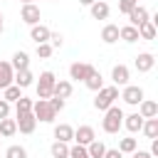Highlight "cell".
<instances>
[{
    "label": "cell",
    "mask_w": 158,
    "mask_h": 158,
    "mask_svg": "<svg viewBox=\"0 0 158 158\" xmlns=\"http://www.w3.org/2000/svg\"><path fill=\"white\" fill-rule=\"evenodd\" d=\"M123 126V111L118 106H109L104 111V121H101V128L106 133H118V128Z\"/></svg>",
    "instance_id": "6da1fadb"
},
{
    "label": "cell",
    "mask_w": 158,
    "mask_h": 158,
    "mask_svg": "<svg viewBox=\"0 0 158 158\" xmlns=\"http://www.w3.org/2000/svg\"><path fill=\"white\" fill-rule=\"evenodd\" d=\"M116 99H118V86H101V89L96 91L94 109H96V111H106L109 106H114Z\"/></svg>",
    "instance_id": "7a4b0ae2"
},
{
    "label": "cell",
    "mask_w": 158,
    "mask_h": 158,
    "mask_svg": "<svg viewBox=\"0 0 158 158\" xmlns=\"http://www.w3.org/2000/svg\"><path fill=\"white\" fill-rule=\"evenodd\" d=\"M32 116H35L37 121H44V123H52L57 114L52 111V106H49V101H47V99H37V101L32 104Z\"/></svg>",
    "instance_id": "3957f363"
},
{
    "label": "cell",
    "mask_w": 158,
    "mask_h": 158,
    "mask_svg": "<svg viewBox=\"0 0 158 158\" xmlns=\"http://www.w3.org/2000/svg\"><path fill=\"white\" fill-rule=\"evenodd\" d=\"M54 72H42L40 74V81H37V99H49L52 96V89H54Z\"/></svg>",
    "instance_id": "277c9868"
},
{
    "label": "cell",
    "mask_w": 158,
    "mask_h": 158,
    "mask_svg": "<svg viewBox=\"0 0 158 158\" xmlns=\"http://www.w3.org/2000/svg\"><path fill=\"white\" fill-rule=\"evenodd\" d=\"M94 72H96V69H94L91 64H86V62H74V64L69 67V79H74V81H86Z\"/></svg>",
    "instance_id": "5b68a950"
},
{
    "label": "cell",
    "mask_w": 158,
    "mask_h": 158,
    "mask_svg": "<svg viewBox=\"0 0 158 158\" xmlns=\"http://www.w3.org/2000/svg\"><path fill=\"white\" fill-rule=\"evenodd\" d=\"M121 99H123L126 104H131V106H138V104L143 101V89H141V86H123Z\"/></svg>",
    "instance_id": "8992f818"
},
{
    "label": "cell",
    "mask_w": 158,
    "mask_h": 158,
    "mask_svg": "<svg viewBox=\"0 0 158 158\" xmlns=\"http://www.w3.org/2000/svg\"><path fill=\"white\" fill-rule=\"evenodd\" d=\"M15 123H17V131H20V133H32L35 126H37V118L32 116V111H30V114H17Z\"/></svg>",
    "instance_id": "52a82bcc"
},
{
    "label": "cell",
    "mask_w": 158,
    "mask_h": 158,
    "mask_svg": "<svg viewBox=\"0 0 158 158\" xmlns=\"http://www.w3.org/2000/svg\"><path fill=\"white\" fill-rule=\"evenodd\" d=\"M40 7L35 5V2H27V5H22V22H27L30 27L32 25H40Z\"/></svg>",
    "instance_id": "ba28073f"
},
{
    "label": "cell",
    "mask_w": 158,
    "mask_h": 158,
    "mask_svg": "<svg viewBox=\"0 0 158 158\" xmlns=\"http://www.w3.org/2000/svg\"><path fill=\"white\" fill-rule=\"evenodd\" d=\"M111 79H114V86H128V79H131L128 67L126 64H116L111 69Z\"/></svg>",
    "instance_id": "9c48e42d"
},
{
    "label": "cell",
    "mask_w": 158,
    "mask_h": 158,
    "mask_svg": "<svg viewBox=\"0 0 158 158\" xmlns=\"http://www.w3.org/2000/svg\"><path fill=\"white\" fill-rule=\"evenodd\" d=\"M74 141H77V146H89L91 141H96V133L91 126H79L74 131Z\"/></svg>",
    "instance_id": "30bf717a"
},
{
    "label": "cell",
    "mask_w": 158,
    "mask_h": 158,
    "mask_svg": "<svg viewBox=\"0 0 158 158\" xmlns=\"http://www.w3.org/2000/svg\"><path fill=\"white\" fill-rule=\"evenodd\" d=\"M30 40L37 42V44L49 42V27H44V25H32V30H30Z\"/></svg>",
    "instance_id": "8fae6325"
},
{
    "label": "cell",
    "mask_w": 158,
    "mask_h": 158,
    "mask_svg": "<svg viewBox=\"0 0 158 158\" xmlns=\"http://www.w3.org/2000/svg\"><path fill=\"white\" fill-rule=\"evenodd\" d=\"M12 77H15V69L10 67V62H0V91L12 84Z\"/></svg>",
    "instance_id": "7c38bea8"
},
{
    "label": "cell",
    "mask_w": 158,
    "mask_h": 158,
    "mask_svg": "<svg viewBox=\"0 0 158 158\" xmlns=\"http://www.w3.org/2000/svg\"><path fill=\"white\" fill-rule=\"evenodd\" d=\"M128 20H131V27H138V25H143V22L151 20V17H148V10H146V7L136 5V7L128 12Z\"/></svg>",
    "instance_id": "4fadbf2b"
},
{
    "label": "cell",
    "mask_w": 158,
    "mask_h": 158,
    "mask_svg": "<svg viewBox=\"0 0 158 158\" xmlns=\"http://www.w3.org/2000/svg\"><path fill=\"white\" fill-rule=\"evenodd\" d=\"M153 64H156V57H153L151 52H141V54L136 57V69H138V72H151Z\"/></svg>",
    "instance_id": "5bb4252c"
},
{
    "label": "cell",
    "mask_w": 158,
    "mask_h": 158,
    "mask_svg": "<svg viewBox=\"0 0 158 158\" xmlns=\"http://www.w3.org/2000/svg\"><path fill=\"white\" fill-rule=\"evenodd\" d=\"M32 81H35V77H32V72H30V69L15 72V77H12V84H15V86H20V89H27V86H32Z\"/></svg>",
    "instance_id": "9a60e30c"
},
{
    "label": "cell",
    "mask_w": 158,
    "mask_h": 158,
    "mask_svg": "<svg viewBox=\"0 0 158 158\" xmlns=\"http://www.w3.org/2000/svg\"><path fill=\"white\" fill-rule=\"evenodd\" d=\"M52 96L69 99V96H72V81H67V79H57V81H54V89H52Z\"/></svg>",
    "instance_id": "2e32d148"
},
{
    "label": "cell",
    "mask_w": 158,
    "mask_h": 158,
    "mask_svg": "<svg viewBox=\"0 0 158 158\" xmlns=\"http://www.w3.org/2000/svg\"><path fill=\"white\" fill-rule=\"evenodd\" d=\"M138 114H141L143 118H156V116H158V104L151 101V99H143V101L138 104Z\"/></svg>",
    "instance_id": "e0dca14e"
},
{
    "label": "cell",
    "mask_w": 158,
    "mask_h": 158,
    "mask_svg": "<svg viewBox=\"0 0 158 158\" xmlns=\"http://www.w3.org/2000/svg\"><path fill=\"white\" fill-rule=\"evenodd\" d=\"M143 121H146V118H143L138 111H136V114H128V116H123V126H126L131 133H138V131H141V126H143Z\"/></svg>",
    "instance_id": "ac0fdd59"
},
{
    "label": "cell",
    "mask_w": 158,
    "mask_h": 158,
    "mask_svg": "<svg viewBox=\"0 0 158 158\" xmlns=\"http://www.w3.org/2000/svg\"><path fill=\"white\" fill-rule=\"evenodd\" d=\"M54 138L62 143H69V141H74V128L69 123H59V126H54Z\"/></svg>",
    "instance_id": "d6986e66"
},
{
    "label": "cell",
    "mask_w": 158,
    "mask_h": 158,
    "mask_svg": "<svg viewBox=\"0 0 158 158\" xmlns=\"http://www.w3.org/2000/svg\"><path fill=\"white\" fill-rule=\"evenodd\" d=\"M15 72H22V69H30V54L27 52H15L12 54V64H10Z\"/></svg>",
    "instance_id": "ffe728a7"
},
{
    "label": "cell",
    "mask_w": 158,
    "mask_h": 158,
    "mask_svg": "<svg viewBox=\"0 0 158 158\" xmlns=\"http://www.w3.org/2000/svg\"><path fill=\"white\" fill-rule=\"evenodd\" d=\"M89 10H91V17L94 20H106L109 17V5L104 0H96L94 5H89Z\"/></svg>",
    "instance_id": "44dd1931"
},
{
    "label": "cell",
    "mask_w": 158,
    "mask_h": 158,
    "mask_svg": "<svg viewBox=\"0 0 158 158\" xmlns=\"http://www.w3.org/2000/svg\"><path fill=\"white\" fill-rule=\"evenodd\" d=\"M136 30H138V40H156V22L146 20V22L138 25Z\"/></svg>",
    "instance_id": "7402d4cb"
},
{
    "label": "cell",
    "mask_w": 158,
    "mask_h": 158,
    "mask_svg": "<svg viewBox=\"0 0 158 158\" xmlns=\"http://www.w3.org/2000/svg\"><path fill=\"white\" fill-rule=\"evenodd\" d=\"M101 40H104L106 44L118 42V25H104V30H101Z\"/></svg>",
    "instance_id": "603a6c76"
},
{
    "label": "cell",
    "mask_w": 158,
    "mask_h": 158,
    "mask_svg": "<svg viewBox=\"0 0 158 158\" xmlns=\"http://www.w3.org/2000/svg\"><path fill=\"white\" fill-rule=\"evenodd\" d=\"M141 131H143L146 138H151V141L158 138V116H156V118H146L143 126H141Z\"/></svg>",
    "instance_id": "cb8c5ba5"
},
{
    "label": "cell",
    "mask_w": 158,
    "mask_h": 158,
    "mask_svg": "<svg viewBox=\"0 0 158 158\" xmlns=\"http://www.w3.org/2000/svg\"><path fill=\"white\" fill-rule=\"evenodd\" d=\"M15 133H17L15 118H2V121H0V136H2V138H10V136H15Z\"/></svg>",
    "instance_id": "d4e9b609"
},
{
    "label": "cell",
    "mask_w": 158,
    "mask_h": 158,
    "mask_svg": "<svg viewBox=\"0 0 158 158\" xmlns=\"http://www.w3.org/2000/svg\"><path fill=\"white\" fill-rule=\"evenodd\" d=\"M118 40H123V42H138V30L131 27V25L118 27Z\"/></svg>",
    "instance_id": "484cf974"
},
{
    "label": "cell",
    "mask_w": 158,
    "mask_h": 158,
    "mask_svg": "<svg viewBox=\"0 0 158 158\" xmlns=\"http://www.w3.org/2000/svg\"><path fill=\"white\" fill-rule=\"evenodd\" d=\"M104 151H106V146L96 138V141H91L89 146H86V153H89V158H104Z\"/></svg>",
    "instance_id": "4316f807"
},
{
    "label": "cell",
    "mask_w": 158,
    "mask_h": 158,
    "mask_svg": "<svg viewBox=\"0 0 158 158\" xmlns=\"http://www.w3.org/2000/svg\"><path fill=\"white\" fill-rule=\"evenodd\" d=\"M20 96H22V89H20V86H15V84H10L7 89H2V99H5L7 104H10V101H17Z\"/></svg>",
    "instance_id": "83f0119b"
},
{
    "label": "cell",
    "mask_w": 158,
    "mask_h": 158,
    "mask_svg": "<svg viewBox=\"0 0 158 158\" xmlns=\"http://www.w3.org/2000/svg\"><path fill=\"white\" fill-rule=\"evenodd\" d=\"M32 99H27V96H20L17 101H15V114H30L32 111Z\"/></svg>",
    "instance_id": "f1b7e54d"
},
{
    "label": "cell",
    "mask_w": 158,
    "mask_h": 158,
    "mask_svg": "<svg viewBox=\"0 0 158 158\" xmlns=\"http://www.w3.org/2000/svg\"><path fill=\"white\" fill-rule=\"evenodd\" d=\"M52 158H69V146L62 141H54L52 143Z\"/></svg>",
    "instance_id": "f546056e"
},
{
    "label": "cell",
    "mask_w": 158,
    "mask_h": 158,
    "mask_svg": "<svg viewBox=\"0 0 158 158\" xmlns=\"http://www.w3.org/2000/svg\"><path fill=\"white\" fill-rule=\"evenodd\" d=\"M136 148H138V141L136 138H121L118 141V151L121 153H133Z\"/></svg>",
    "instance_id": "4dcf8cb0"
},
{
    "label": "cell",
    "mask_w": 158,
    "mask_h": 158,
    "mask_svg": "<svg viewBox=\"0 0 158 158\" xmlns=\"http://www.w3.org/2000/svg\"><path fill=\"white\" fill-rule=\"evenodd\" d=\"M84 84H86V86H89L91 91H99V89L104 86V79H101V74H99V72H94V74H91V77H89V79H86Z\"/></svg>",
    "instance_id": "1f68e13d"
},
{
    "label": "cell",
    "mask_w": 158,
    "mask_h": 158,
    "mask_svg": "<svg viewBox=\"0 0 158 158\" xmlns=\"http://www.w3.org/2000/svg\"><path fill=\"white\" fill-rule=\"evenodd\" d=\"M5 158H27V151L22 146H10L5 151Z\"/></svg>",
    "instance_id": "d6a6232c"
},
{
    "label": "cell",
    "mask_w": 158,
    "mask_h": 158,
    "mask_svg": "<svg viewBox=\"0 0 158 158\" xmlns=\"http://www.w3.org/2000/svg\"><path fill=\"white\" fill-rule=\"evenodd\" d=\"M69 158H89L86 146H72L69 148Z\"/></svg>",
    "instance_id": "836d02e7"
},
{
    "label": "cell",
    "mask_w": 158,
    "mask_h": 158,
    "mask_svg": "<svg viewBox=\"0 0 158 158\" xmlns=\"http://www.w3.org/2000/svg\"><path fill=\"white\" fill-rule=\"evenodd\" d=\"M62 44H64V37H62L59 32H49V47H52V49H59Z\"/></svg>",
    "instance_id": "e575fe53"
},
{
    "label": "cell",
    "mask_w": 158,
    "mask_h": 158,
    "mask_svg": "<svg viewBox=\"0 0 158 158\" xmlns=\"http://www.w3.org/2000/svg\"><path fill=\"white\" fill-rule=\"evenodd\" d=\"M52 47H49V42H44V44H37V57H42V59H49L52 57Z\"/></svg>",
    "instance_id": "d590c367"
},
{
    "label": "cell",
    "mask_w": 158,
    "mask_h": 158,
    "mask_svg": "<svg viewBox=\"0 0 158 158\" xmlns=\"http://www.w3.org/2000/svg\"><path fill=\"white\" fill-rule=\"evenodd\" d=\"M136 5H138V0H118V10H121L123 15H128Z\"/></svg>",
    "instance_id": "8d00e7d4"
},
{
    "label": "cell",
    "mask_w": 158,
    "mask_h": 158,
    "mask_svg": "<svg viewBox=\"0 0 158 158\" xmlns=\"http://www.w3.org/2000/svg\"><path fill=\"white\" fill-rule=\"evenodd\" d=\"M47 101H49V106H52V111H54V114H59V111L64 109V99H59V96H49Z\"/></svg>",
    "instance_id": "74e56055"
},
{
    "label": "cell",
    "mask_w": 158,
    "mask_h": 158,
    "mask_svg": "<svg viewBox=\"0 0 158 158\" xmlns=\"http://www.w3.org/2000/svg\"><path fill=\"white\" fill-rule=\"evenodd\" d=\"M7 116H10V104H7L5 99H0V121L7 118Z\"/></svg>",
    "instance_id": "f35d334b"
},
{
    "label": "cell",
    "mask_w": 158,
    "mask_h": 158,
    "mask_svg": "<svg viewBox=\"0 0 158 158\" xmlns=\"http://www.w3.org/2000/svg\"><path fill=\"white\" fill-rule=\"evenodd\" d=\"M104 158H123V153L118 148H106L104 151Z\"/></svg>",
    "instance_id": "ab89813d"
},
{
    "label": "cell",
    "mask_w": 158,
    "mask_h": 158,
    "mask_svg": "<svg viewBox=\"0 0 158 158\" xmlns=\"http://www.w3.org/2000/svg\"><path fill=\"white\" fill-rule=\"evenodd\" d=\"M133 158H153L148 151H133Z\"/></svg>",
    "instance_id": "60d3db41"
},
{
    "label": "cell",
    "mask_w": 158,
    "mask_h": 158,
    "mask_svg": "<svg viewBox=\"0 0 158 158\" xmlns=\"http://www.w3.org/2000/svg\"><path fill=\"white\" fill-rule=\"evenodd\" d=\"M151 156H158V138H153V143H151V151H148Z\"/></svg>",
    "instance_id": "b9f144b4"
},
{
    "label": "cell",
    "mask_w": 158,
    "mask_h": 158,
    "mask_svg": "<svg viewBox=\"0 0 158 158\" xmlns=\"http://www.w3.org/2000/svg\"><path fill=\"white\" fill-rule=\"evenodd\" d=\"M79 2H81V5H86V7H89V5H94V2H96V0H79Z\"/></svg>",
    "instance_id": "7bdbcfd3"
},
{
    "label": "cell",
    "mask_w": 158,
    "mask_h": 158,
    "mask_svg": "<svg viewBox=\"0 0 158 158\" xmlns=\"http://www.w3.org/2000/svg\"><path fill=\"white\" fill-rule=\"evenodd\" d=\"M0 35H2V15H0Z\"/></svg>",
    "instance_id": "ee69618b"
},
{
    "label": "cell",
    "mask_w": 158,
    "mask_h": 158,
    "mask_svg": "<svg viewBox=\"0 0 158 158\" xmlns=\"http://www.w3.org/2000/svg\"><path fill=\"white\" fill-rule=\"evenodd\" d=\"M27 2H32V0H22V5H27Z\"/></svg>",
    "instance_id": "f6af8a7d"
},
{
    "label": "cell",
    "mask_w": 158,
    "mask_h": 158,
    "mask_svg": "<svg viewBox=\"0 0 158 158\" xmlns=\"http://www.w3.org/2000/svg\"><path fill=\"white\" fill-rule=\"evenodd\" d=\"M0 99H2V96H0Z\"/></svg>",
    "instance_id": "bcb514c9"
}]
</instances>
